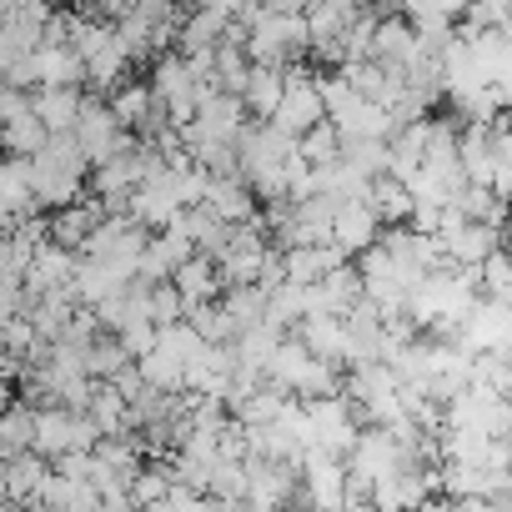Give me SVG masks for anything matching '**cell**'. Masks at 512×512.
Listing matches in <instances>:
<instances>
[{
	"label": "cell",
	"mask_w": 512,
	"mask_h": 512,
	"mask_svg": "<svg viewBox=\"0 0 512 512\" xmlns=\"http://www.w3.org/2000/svg\"><path fill=\"white\" fill-rule=\"evenodd\" d=\"M26 166H31L36 206H66V201H76V191H81V181H86V156L76 151V141H71V136L46 141Z\"/></svg>",
	"instance_id": "cell-1"
},
{
	"label": "cell",
	"mask_w": 512,
	"mask_h": 512,
	"mask_svg": "<svg viewBox=\"0 0 512 512\" xmlns=\"http://www.w3.org/2000/svg\"><path fill=\"white\" fill-rule=\"evenodd\" d=\"M246 31H251V61H262V66H282L287 56L312 46L307 41V11H292L282 0H272L267 11H256Z\"/></svg>",
	"instance_id": "cell-2"
},
{
	"label": "cell",
	"mask_w": 512,
	"mask_h": 512,
	"mask_svg": "<svg viewBox=\"0 0 512 512\" xmlns=\"http://www.w3.org/2000/svg\"><path fill=\"white\" fill-rule=\"evenodd\" d=\"M297 487L307 497V507L317 512H332L342 502H352V472H347V457H332V452H302L297 462Z\"/></svg>",
	"instance_id": "cell-3"
},
{
	"label": "cell",
	"mask_w": 512,
	"mask_h": 512,
	"mask_svg": "<svg viewBox=\"0 0 512 512\" xmlns=\"http://www.w3.org/2000/svg\"><path fill=\"white\" fill-rule=\"evenodd\" d=\"M101 432L86 412L76 407H41L36 412V452L41 457H66V452H96Z\"/></svg>",
	"instance_id": "cell-4"
},
{
	"label": "cell",
	"mask_w": 512,
	"mask_h": 512,
	"mask_svg": "<svg viewBox=\"0 0 512 512\" xmlns=\"http://www.w3.org/2000/svg\"><path fill=\"white\" fill-rule=\"evenodd\" d=\"M322 121H327V96H322V86H317L312 76H292V71H287L282 101H277V111H272V121H267V126H277L282 136L302 141V136H307V131H317Z\"/></svg>",
	"instance_id": "cell-5"
},
{
	"label": "cell",
	"mask_w": 512,
	"mask_h": 512,
	"mask_svg": "<svg viewBox=\"0 0 512 512\" xmlns=\"http://www.w3.org/2000/svg\"><path fill=\"white\" fill-rule=\"evenodd\" d=\"M307 422H312V447L317 452H332V457L352 452V442H357V407L342 392L307 402Z\"/></svg>",
	"instance_id": "cell-6"
},
{
	"label": "cell",
	"mask_w": 512,
	"mask_h": 512,
	"mask_svg": "<svg viewBox=\"0 0 512 512\" xmlns=\"http://www.w3.org/2000/svg\"><path fill=\"white\" fill-rule=\"evenodd\" d=\"M362 26V6H352V0H312L307 6V41L317 51H347L352 31Z\"/></svg>",
	"instance_id": "cell-7"
},
{
	"label": "cell",
	"mask_w": 512,
	"mask_h": 512,
	"mask_svg": "<svg viewBox=\"0 0 512 512\" xmlns=\"http://www.w3.org/2000/svg\"><path fill=\"white\" fill-rule=\"evenodd\" d=\"M71 141H76V151L86 156V166H106L111 156L126 151V131H121V121L111 116V106H86L81 121H76V131H71Z\"/></svg>",
	"instance_id": "cell-8"
},
{
	"label": "cell",
	"mask_w": 512,
	"mask_h": 512,
	"mask_svg": "<svg viewBox=\"0 0 512 512\" xmlns=\"http://www.w3.org/2000/svg\"><path fill=\"white\" fill-rule=\"evenodd\" d=\"M377 241H382V216L367 201H342L337 221H332V246L347 256V251H367Z\"/></svg>",
	"instance_id": "cell-9"
},
{
	"label": "cell",
	"mask_w": 512,
	"mask_h": 512,
	"mask_svg": "<svg viewBox=\"0 0 512 512\" xmlns=\"http://www.w3.org/2000/svg\"><path fill=\"white\" fill-rule=\"evenodd\" d=\"M31 106H36V116H41V126L51 136H71L76 121H81V111H86V101L76 96V86H41V96Z\"/></svg>",
	"instance_id": "cell-10"
},
{
	"label": "cell",
	"mask_w": 512,
	"mask_h": 512,
	"mask_svg": "<svg viewBox=\"0 0 512 512\" xmlns=\"http://www.w3.org/2000/svg\"><path fill=\"white\" fill-rule=\"evenodd\" d=\"M282 86H287V71L282 66H262V61H251L246 71V86H241V106L256 111L262 121H272L277 101H282Z\"/></svg>",
	"instance_id": "cell-11"
},
{
	"label": "cell",
	"mask_w": 512,
	"mask_h": 512,
	"mask_svg": "<svg viewBox=\"0 0 512 512\" xmlns=\"http://www.w3.org/2000/svg\"><path fill=\"white\" fill-rule=\"evenodd\" d=\"M156 91L151 86H126V91H116V101H111V116L121 121V131L131 136V131H151L156 126Z\"/></svg>",
	"instance_id": "cell-12"
},
{
	"label": "cell",
	"mask_w": 512,
	"mask_h": 512,
	"mask_svg": "<svg viewBox=\"0 0 512 512\" xmlns=\"http://www.w3.org/2000/svg\"><path fill=\"white\" fill-rule=\"evenodd\" d=\"M36 452V407H11L0 417V462Z\"/></svg>",
	"instance_id": "cell-13"
},
{
	"label": "cell",
	"mask_w": 512,
	"mask_h": 512,
	"mask_svg": "<svg viewBox=\"0 0 512 512\" xmlns=\"http://www.w3.org/2000/svg\"><path fill=\"white\" fill-rule=\"evenodd\" d=\"M477 292L487 297V302H512V251H492L487 262L477 267Z\"/></svg>",
	"instance_id": "cell-14"
},
{
	"label": "cell",
	"mask_w": 512,
	"mask_h": 512,
	"mask_svg": "<svg viewBox=\"0 0 512 512\" xmlns=\"http://www.w3.org/2000/svg\"><path fill=\"white\" fill-rule=\"evenodd\" d=\"M417 512H457V502H452V497H427Z\"/></svg>",
	"instance_id": "cell-15"
},
{
	"label": "cell",
	"mask_w": 512,
	"mask_h": 512,
	"mask_svg": "<svg viewBox=\"0 0 512 512\" xmlns=\"http://www.w3.org/2000/svg\"><path fill=\"white\" fill-rule=\"evenodd\" d=\"M11 407H16V392H11V382H6V377H0V417H6Z\"/></svg>",
	"instance_id": "cell-16"
},
{
	"label": "cell",
	"mask_w": 512,
	"mask_h": 512,
	"mask_svg": "<svg viewBox=\"0 0 512 512\" xmlns=\"http://www.w3.org/2000/svg\"><path fill=\"white\" fill-rule=\"evenodd\" d=\"M352 6H362V11H367V6H372V0H352Z\"/></svg>",
	"instance_id": "cell-17"
},
{
	"label": "cell",
	"mask_w": 512,
	"mask_h": 512,
	"mask_svg": "<svg viewBox=\"0 0 512 512\" xmlns=\"http://www.w3.org/2000/svg\"><path fill=\"white\" fill-rule=\"evenodd\" d=\"M507 402H512V377H507Z\"/></svg>",
	"instance_id": "cell-18"
},
{
	"label": "cell",
	"mask_w": 512,
	"mask_h": 512,
	"mask_svg": "<svg viewBox=\"0 0 512 512\" xmlns=\"http://www.w3.org/2000/svg\"><path fill=\"white\" fill-rule=\"evenodd\" d=\"M507 231H512V216H507Z\"/></svg>",
	"instance_id": "cell-19"
}]
</instances>
